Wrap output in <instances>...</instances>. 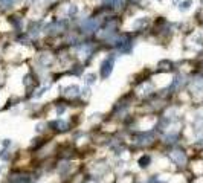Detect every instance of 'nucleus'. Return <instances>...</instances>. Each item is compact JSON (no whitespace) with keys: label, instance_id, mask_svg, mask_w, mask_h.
<instances>
[{"label":"nucleus","instance_id":"5","mask_svg":"<svg viewBox=\"0 0 203 183\" xmlns=\"http://www.w3.org/2000/svg\"><path fill=\"white\" fill-rule=\"evenodd\" d=\"M113 64H115V55L111 53V55L107 57L103 61V64H101V76L104 79H107L111 75V72H113Z\"/></svg>","mask_w":203,"mask_h":183},{"label":"nucleus","instance_id":"17","mask_svg":"<svg viewBox=\"0 0 203 183\" xmlns=\"http://www.w3.org/2000/svg\"><path fill=\"white\" fill-rule=\"evenodd\" d=\"M43 130H44V124H38L37 125V133H41Z\"/></svg>","mask_w":203,"mask_h":183},{"label":"nucleus","instance_id":"15","mask_svg":"<svg viewBox=\"0 0 203 183\" xmlns=\"http://www.w3.org/2000/svg\"><path fill=\"white\" fill-rule=\"evenodd\" d=\"M189 5H191V0H186V2H183V3L180 5V9H188Z\"/></svg>","mask_w":203,"mask_h":183},{"label":"nucleus","instance_id":"10","mask_svg":"<svg viewBox=\"0 0 203 183\" xmlns=\"http://www.w3.org/2000/svg\"><path fill=\"white\" fill-rule=\"evenodd\" d=\"M9 151H11V150H5V148L0 150V160H2V162H11L12 156H11Z\"/></svg>","mask_w":203,"mask_h":183},{"label":"nucleus","instance_id":"3","mask_svg":"<svg viewBox=\"0 0 203 183\" xmlns=\"http://www.w3.org/2000/svg\"><path fill=\"white\" fill-rule=\"evenodd\" d=\"M72 168H73V165H72L70 160L63 159L57 165V173L61 179H67V177H70V174H72Z\"/></svg>","mask_w":203,"mask_h":183},{"label":"nucleus","instance_id":"7","mask_svg":"<svg viewBox=\"0 0 203 183\" xmlns=\"http://www.w3.org/2000/svg\"><path fill=\"white\" fill-rule=\"evenodd\" d=\"M170 157H171V160H173L176 165H183L186 162V156H185L183 151H173Z\"/></svg>","mask_w":203,"mask_h":183},{"label":"nucleus","instance_id":"11","mask_svg":"<svg viewBox=\"0 0 203 183\" xmlns=\"http://www.w3.org/2000/svg\"><path fill=\"white\" fill-rule=\"evenodd\" d=\"M147 23H148V17H142V18H139V20L135 21V28L141 29V28H144V26H147Z\"/></svg>","mask_w":203,"mask_h":183},{"label":"nucleus","instance_id":"12","mask_svg":"<svg viewBox=\"0 0 203 183\" xmlns=\"http://www.w3.org/2000/svg\"><path fill=\"white\" fill-rule=\"evenodd\" d=\"M84 81H85V84H93L95 81H96V75L95 73H87V75H85V76H84Z\"/></svg>","mask_w":203,"mask_h":183},{"label":"nucleus","instance_id":"9","mask_svg":"<svg viewBox=\"0 0 203 183\" xmlns=\"http://www.w3.org/2000/svg\"><path fill=\"white\" fill-rule=\"evenodd\" d=\"M61 90V93L63 95H66V96H69V98H75V96H78L79 95V87L78 85H69V87H66V89H60Z\"/></svg>","mask_w":203,"mask_h":183},{"label":"nucleus","instance_id":"16","mask_svg":"<svg viewBox=\"0 0 203 183\" xmlns=\"http://www.w3.org/2000/svg\"><path fill=\"white\" fill-rule=\"evenodd\" d=\"M0 3H3L5 6H11L14 3V0H0Z\"/></svg>","mask_w":203,"mask_h":183},{"label":"nucleus","instance_id":"14","mask_svg":"<svg viewBox=\"0 0 203 183\" xmlns=\"http://www.w3.org/2000/svg\"><path fill=\"white\" fill-rule=\"evenodd\" d=\"M77 12H78V8L75 6V5H72V6L69 8V11H67V14L72 15V17H73V15H77Z\"/></svg>","mask_w":203,"mask_h":183},{"label":"nucleus","instance_id":"1","mask_svg":"<svg viewBox=\"0 0 203 183\" xmlns=\"http://www.w3.org/2000/svg\"><path fill=\"white\" fill-rule=\"evenodd\" d=\"M5 183H35V177L23 169H12L5 177Z\"/></svg>","mask_w":203,"mask_h":183},{"label":"nucleus","instance_id":"4","mask_svg":"<svg viewBox=\"0 0 203 183\" xmlns=\"http://www.w3.org/2000/svg\"><path fill=\"white\" fill-rule=\"evenodd\" d=\"M47 128H51V130H53V131L64 133V131L70 130V124H69L67 121L61 119V117H57V119H53V121H49V122H47Z\"/></svg>","mask_w":203,"mask_h":183},{"label":"nucleus","instance_id":"13","mask_svg":"<svg viewBox=\"0 0 203 183\" xmlns=\"http://www.w3.org/2000/svg\"><path fill=\"white\" fill-rule=\"evenodd\" d=\"M0 143H2V148H5V150H11V147H12V141L11 139H3Z\"/></svg>","mask_w":203,"mask_h":183},{"label":"nucleus","instance_id":"2","mask_svg":"<svg viewBox=\"0 0 203 183\" xmlns=\"http://www.w3.org/2000/svg\"><path fill=\"white\" fill-rule=\"evenodd\" d=\"M133 142H135L136 145H139V147H144V145H150L153 141H154V133L153 131H136L135 134L131 136Z\"/></svg>","mask_w":203,"mask_h":183},{"label":"nucleus","instance_id":"6","mask_svg":"<svg viewBox=\"0 0 203 183\" xmlns=\"http://www.w3.org/2000/svg\"><path fill=\"white\" fill-rule=\"evenodd\" d=\"M151 154H148V153H145V154H142L141 157L137 159V166L141 169H148L150 168V165H151Z\"/></svg>","mask_w":203,"mask_h":183},{"label":"nucleus","instance_id":"8","mask_svg":"<svg viewBox=\"0 0 203 183\" xmlns=\"http://www.w3.org/2000/svg\"><path fill=\"white\" fill-rule=\"evenodd\" d=\"M98 23H99V20H96V18H89V20H85L84 23H83L84 32H93V31H96V28H98Z\"/></svg>","mask_w":203,"mask_h":183}]
</instances>
